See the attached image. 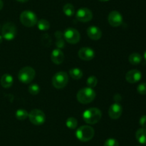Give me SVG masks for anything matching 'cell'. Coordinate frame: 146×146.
<instances>
[{
	"label": "cell",
	"instance_id": "cell-1",
	"mask_svg": "<svg viewBox=\"0 0 146 146\" xmlns=\"http://www.w3.org/2000/svg\"><path fill=\"white\" fill-rule=\"evenodd\" d=\"M102 117V113L96 107H91L87 109L83 113V119L84 122L88 125H94L98 123Z\"/></svg>",
	"mask_w": 146,
	"mask_h": 146
},
{
	"label": "cell",
	"instance_id": "cell-2",
	"mask_svg": "<svg viewBox=\"0 0 146 146\" xmlns=\"http://www.w3.org/2000/svg\"><path fill=\"white\" fill-rule=\"evenodd\" d=\"M96 93L94 89L88 87L81 89L77 92L76 98L80 103L86 104L94 101V99L96 98Z\"/></svg>",
	"mask_w": 146,
	"mask_h": 146
},
{
	"label": "cell",
	"instance_id": "cell-3",
	"mask_svg": "<svg viewBox=\"0 0 146 146\" xmlns=\"http://www.w3.org/2000/svg\"><path fill=\"white\" fill-rule=\"evenodd\" d=\"M95 131L90 125H82L77 129L76 136L81 142H88L94 137Z\"/></svg>",
	"mask_w": 146,
	"mask_h": 146
},
{
	"label": "cell",
	"instance_id": "cell-4",
	"mask_svg": "<svg viewBox=\"0 0 146 146\" xmlns=\"http://www.w3.org/2000/svg\"><path fill=\"white\" fill-rule=\"evenodd\" d=\"M35 76L36 72L34 69L29 66L21 68L18 73L19 80L24 84H29L31 82Z\"/></svg>",
	"mask_w": 146,
	"mask_h": 146
},
{
	"label": "cell",
	"instance_id": "cell-5",
	"mask_svg": "<svg viewBox=\"0 0 146 146\" xmlns=\"http://www.w3.org/2000/svg\"><path fill=\"white\" fill-rule=\"evenodd\" d=\"M20 21L25 27H31L36 24L38 18L34 12L29 10H26L20 14Z\"/></svg>",
	"mask_w": 146,
	"mask_h": 146
},
{
	"label": "cell",
	"instance_id": "cell-6",
	"mask_svg": "<svg viewBox=\"0 0 146 146\" xmlns=\"http://www.w3.org/2000/svg\"><path fill=\"white\" fill-rule=\"evenodd\" d=\"M17 27L12 22H7L1 29V36L3 39L8 41L13 40L17 36Z\"/></svg>",
	"mask_w": 146,
	"mask_h": 146
},
{
	"label": "cell",
	"instance_id": "cell-7",
	"mask_svg": "<svg viewBox=\"0 0 146 146\" xmlns=\"http://www.w3.org/2000/svg\"><path fill=\"white\" fill-rule=\"evenodd\" d=\"M68 76L65 72H58L52 77V84L57 89H62L67 85Z\"/></svg>",
	"mask_w": 146,
	"mask_h": 146
},
{
	"label": "cell",
	"instance_id": "cell-8",
	"mask_svg": "<svg viewBox=\"0 0 146 146\" xmlns=\"http://www.w3.org/2000/svg\"><path fill=\"white\" fill-rule=\"evenodd\" d=\"M29 118L34 125H41L46 121V115L44 112L38 109H34L29 113Z\"/></svg>",
	"mask_w": 146,
	"mask_h": 146
},
{
	"label": "cell",
	"instance_id": "cell-9",
	"mask_svg": "<svg viewBox=\"0 0 146 146\" xmlns=\"http://www.w3.org/2000/svg\"><path fill=\"white\" fill-rule=\"evenodd\" d=\"M64 37L66 41L71 44H77L81 39L79 31H77L76 29L71 28V27L67 28L65 30L64 33Z\"/></svg>",
	"mask_w": 146,
	"mask_h": 146
},
{
	"label": "cell",
	"instance_id": "cell-10",
	"mask_svg": "<svg viewBox=\"0 0 146 146\" xmlns=\"http://www.w3.org/2000/svg\"><path fill=\"white\" fill-rule=\"evenodd\" d=\"M76 19L81 22H88L93 18V13L89 9L83 7L77 11L76 14Z\"/></svg>",
	"mask_w": 146,
	"mask_h": 146
},
{
	"label": "cell",
	"instance_id": "cell-11",
	"mask_svg": "<svg viewBox=\"0 0 146 146\" xmlns=\"http://www.w3.org/2000/svg\"><path fill=\"white\" fill-rule=\"evenodd\" d=\"M108 23L113 27H118L123 24V19L121 13L118 11H112L108 17Z\"/></svg>",
	"mask_w": 146,
	"mask_h": 146
},
{
	"label": "cell",
	"instance_id": "cell-12",
	"mask_svg": "<svg viewBox=\"0 0 146 146\" xmlns=\"http://www.w3.org/2000/svg\"><path fill=\"white\" fill-rule=\"evenodd\" d=\"M78 57L82 60L90 61L95 57V52L90 47H82L78 50Z\"/></svg>",
	"mask_w": 146,
	"mask_h": 146
},
{
	"label": "cell",
	"instance_id": "cell-13",
	"mask_svg": "<svg viewBox=\"0 0 146 146\" xmlns=\"http://www.w3.org/2000/svg\"><path fill=\"white\" fill-rule=\"evenodd\" d=\"M123 113V107L119 103H113L108 109V115L113 120H117L121 116Z\"/></svg>",
	"mask_w": 146,
	"mask_h": 146
},
{
	"label": "cell",
	"instance_id": "cell-14",
	"mask_svg": "<svg viewBox=\"0 0 146 146\" xmlns=\"http://www.w3.org/2000/svg\"><path fill=\"white\" fill-rule=\"evenodd\" d=\"M142 77V74L138 70H131L128 71L125 74V80L131 84L138 82Z\"/></svg>",
	"mask_w": 146,
	"mask_h": 146
},
{
	"label": "cell",
	"instance_id": "cell-15",
	"mask_svg": "<svg viewBox=\"0 0 146 146\" xmlns=\"http://www.w3.org/2000/svg\"><path fill=\"white\" fill-rule=\"evenodd\" d=\"M51 60L54 64H61L64 60V54L61 49H54L51 54Z\"/></svg>",
	"mask_w": 146,
	"mask_h": 146
},
{
	"label": "cell",
	"instance_id": "cell-16",
	"mask_svg": "<svg viewBox=\"0 0 146 146\" xmlns=\"http://www.w3.org/2000/svg\"><path fill=\"white\" fill-rule=\"evenodd\" d=\"M87 34L93 40H98L102 37V31L96 26H91L87 29Z\"/></svg>",
	"mask_w": 146,
	"mask_h": 146
},
{
	"label": "cell",
	"instance_id": "cell-17",
	"mask_svg": "<svg viewBox=\"0 0 146 146\" xmlns=\"http://www.w3.org/2000/svg\"><path fill=\"white\" fill-rule=\"evenodd\" d=\"M1 86L4 88H9V87H11L14 82V79L13 77L9 74H4L1 78Z\"/></svg>",
	"mask_w": 146,
	"mask_h": 146
},
{
	"label": "cell",
	"instance_id": "cell-18",
	"mask_svg": "<svg viewBox=\"0 0 146 146\" xmlns=\"http://www.w3.org/2000/svg\"><path fill=\"white\" fill-rule=\"evenodd\" d=\"M135 137L141 144L146 145V128L141 127L135 133Z\"/></svg>",
	"mask_w": 146,
	"mask_h": 146
},
{
	"label": "cell",
	"instance_id": "cell-19",
	"mask_svg": "<svg viewBox=\"0 0 146 146\" xmlns=\"http://www.w3.org/2000/svg\"><path fill=\"white\" fill-rule=\"evenodd\" d=\"M55 37L56 38V45L58 49L64 48V45H65V42H64V34L59 31H57L55 32Z\"/></svg>",
	"mask_w": 146,
	"mask_h": 146
},
{
	"label": "cell",
	"instance_id": "cell-20",
	"mask_svg": "<svg viewBox=\"0 0 146 146\" xmlns=\"http://www.w3.org/2000/svg\"><path fill=\"white\" fill-rule=\"evenodd\" d=\"M129 62L133 65H137L142 62V56L139 53H133L128 57Z\"/></svg>",
	"mask_w": 146,
	"mask_h": 146
},
{
	"label": "cell",
	"instance_id": "cell-21",
	"mask_svg": "<svg viewBox=\"0 0 146 146\" xmlns=\"http://www.w3.org/2000/svg\"><path fill=\"white\" fill-rule=\"evenodd\" d=\"M69 74L74 80H80L83 77V72L79 68H72L70 70Z\"/></svg>",
	"mask_w": 146,
	"mask_h": 146
},
{
	"label": "cell",
	"instance_id": "cell-22",
	"mask_svg": "<svg viewBox=\"0 0 146 146\" xmlns=\"http://www.w3.org/2000/svg\"><path fill=\"white\" fill-rule=\"evenodd\" d=\"M36 24L38 29L41 31H46L50 28V23L46 19H44L38 20Z\"/></svg>",
	"mask_w": 146,
	"mask_h": 146
},
{
	"label": "cell",
	"instance_id": "cell-23",
	"mask_svg": "<svg viewBox=\"0 0 146 146\" xmlns=\"http://www.w3.org/2000/svg\"><path fill=\"white\" fill-rule=\"evenodd\" d=\"M63 11L67 17H72L75 13V8L71 4H66L63 7Z\"/></svg>",
	"mask_w": 146,
	"mask_h": 146
},
{
	"label": "cell",
	"instance_id": "cell-24",
	"mask_svg": "<svg viewBox=\"0 0 146 146\" xmlns=\"http://www.w3.org/2000/svg\"><path fill=\"white\" fill-rule=\"evenodd\" d=\"M15 116L17 120H24L29 117V113L24 109H19L16 112Z\"/></svg>",
	"mask_w": 146,
	"mask_h": 146
},
{
	"label": "cell",
	"instance_id": "cell-25",
	"mask_svg": "<svg viewBox=\"0 0 146 146\" xmlns=\"http://www.w3.org/2000/svg\"><path fill=\"white\" fill-rule=\"evenodd\" d=\"M66 125L67 127L69 129H71V130H74L78 125V121H77L75 117H68L67 119L66 122Z\"/></svg>",
	"mask_w": 146,
	"mask_h": 146
},
{
	"label": "cell",
	"instance_id": "cell-26",
	"mask_svg": "<svg viewBox=\"0 0 146 146\" xmlns=\"http://www.w3.org/2000/svg\"><path fill=\"white\" fill-rule=\"evenodd\" d=\"M29 92L32 95H36L37 94H38L40 92V87L36 83H33V84H31L29 86Z\"/></svg>",
	"mask_w": 146,
	"mask_h": 146
},
{
	"label": "cell",
	"instance_id": "cell-27",
	"mask_svg": "<svg viewBox=\"0 0 146 146\" xmlns=\"http://www.w3.org/2000/svg\"><path fill=\"white\" fill-rule=\"evenodd\" d=\"M86 84L88 87L91 88H94L98 84V80L95 76H90L88 79H87Z\"/></svg>",
	"mask_w": 146,
	"mask_h": 146
},
{
	"label": "cell",
	"instance_id": "cell-28",
	"mask_svg": "<svg viewBox=\"0 0 146 146\" xmlns=\"http://www.w3.org/2000/svg\"><path fill=\"white\" fill-rule=\"evenodd\" d=\"M104 146H119V143L115 139L108 138L106 140Z\"/></svg>",
	"mask_w": 146,
	"mask_h": 146
},
{
	"label": "cell",
	"instance_id": "cell-29",
	"mask_svg": "<svg viewBox=\"0 0 146 146\" xmlns=\"http://www.w3.org/2000/svg\"><path fill=\"white\" fill-rule=\"evenodd\" d=\"M137 91L141 94H146V83L143 82L138 84L137 87Z\"/></svg>",
	"mask_w": 146,
	"mask_h": 146
},
{
	"label": "cell",
	"instance_id": "cell-30",
	"mask_svg": "<svg viewBox=\"0 0 146 146\" xmlns=\"http://www.w3.org/2000/svg\"><path fill=\"white\" fill-rule=\"evenodd\" d=\"M139 124L141 127L145 128L146 127V115H143L142 117L140 118Z\"/></svg>",
	"mask_w": 146,
	"mask_h": 146
},
{
	"label": "cell",
	"instance_id": "cell-31",
	"mask_svg": "<svg viewBox=\"0 0 146 146\" xmlns=\"http://www.w3.org/2000/svg\"><path fill=\"white\" fill-rule=\"evenodd\" d=\"M47 39H48V44H51V37H49L48 36V38ZM42 40H44V42H43V44H46V41H47V40H46V35L45 34H44V35H43V37H42Z\"/></svg>",
	"mask_w": 146,
	"mask_h": 146
},
{
	"label": "cell",
	"instance_id": "cell-32",
	"mask_svg": "<svg viewBox=\"0 0 146 146\" xmlns=\"http://www.w3.org/2000/svg\"><path fill=\"white\" fill-rule=\"evenodd\" d=\"M3 6H4V3L1 0H0V10H1V9L3 8Z\"/></svg>",
	"mask_w": 146,
	"mask_h": 146
},
{
	"label": "cell",
	"instance_id": "cell-33",
	"mask_svg": "<svg viewBox=\"0 0 146 146\" xmlns=\"http://www.w3.org/2000/svg\"><path fill=\"white\" fill-rule=\"evenodd\" d=\"M17 1H19V2H21V3H25V2H27L29 0H17Z\"/></svg>",
	"mask_w": 146,
	"mask_h": 146
},
{
	"label": "cell",
	"instance_id": "cell-34",
	"mask_svg": "<svg viewBox=\"0 0 146 146\" xmlns=\"http://www.w3.org/2000/svg\"><path fill=\"white\" fill-rule=\"evenodd\" d=\"M2 41H3V37H2V36L0 35V44H1V42H2Z\"/></svg>",
	"mask_w": 146,
	"mask_h": 146
},
{
	"label": "cell",
	"instance_id": "cell-35",
	"mask_svg": "<svg viewBox=\"0 0 146 146\" xmlns=\"http://www.w3.org/2000/svg\"><path fill=\"white\" fill-rule=\"evenodd\" d=\"M144 58H145V61H146V50H145V53H144Z\"/></svg>",
	"mask_w": 146,
	"mask_h": 146
},
{
	"label": "cell",
	"instance_id": "cell-36",
	"mask_svg": "<svg viewBox=\"0 0 146 146\" xmlns=\"http://www.w3.org/2000/svg\"><path fill=\"white\" fill-rule=\"evenodd\" d=\"M100 1H103V2H105V1H109V0H99Z\"/></svg>",
	"mask_w": 146,
	"mask_h": 146
}]
</instances>
